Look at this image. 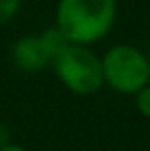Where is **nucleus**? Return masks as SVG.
Returning a JSON list of instances; mask_svg holds the SVG:
<instances>
[{"instance_id": "nucleus-1", "label": "nucleus", "mask_w": 150, "mask_h": 151, "mask_svg": "<svg viewBox=\"0 0 150 151\" xmlns=\"http://www.w3.org/2000/svg\"><path fill=\"white\" fill-rule=\"evenodd\" d=\"M116 21V0H60L56 29L71 44H90L108 35Z\"/></svg>"}, {"instance_id": "nucleus-2", "label": "nucleus", "mask_w": 150, "mask_h": 151, "mask_svg": "<svg viewBox=\"0 0 150 151\" xmlns=\"http://www.w3.org/2000/svg\"><path fill=\"white\" fill-rule=\"evenodd\" d=\"M102 75L112 88L123 94H137L150 78V63L133 46H116L102 59Z\"/></svg>"}, {"instance_id": "nucleus-3", "label": "nucleus", "mask_w": 150, "mask_h": 151, "mask_svg": "<svg viewBox=\"0 0 150 151\" xmlns=\"http://www.w3.org/2000/svg\"><path fill=\"white\" fill-rule=\"evenodd\" d=\"M52 63L58 78L75 94H94L104 82L100 59L83 46L69 44Z\"/></svg>"}, {"instance_id": "nucleus-4", "label": "nucleus", "mask_w": 150, "mask_h": 151, "mask_svg": "<svg viewBox=\"0 0 150 151\" xmlns=\"http://www.w3.org/2000/svg\"><path fill=\"white\" fill-rule=\"evenodd\" d=\"M12 59L14 63L23 71H41L44 69L48 63H52L48 52H46L44 44L41 40V35H27L21 37L19 40L14 42L12 46Z\"/></svg>"}, {"instance_id": "nucleus-5", "label": "nucleus", "mask_w": 150, "mask_h": 151, "mask_svg": "<svg viewBox=\"0 0 150 151\" xmlns=\"http://www.w3.org/2000/svg\"><path fill=\"white\" fill-rule=\"evenodd\" d=\"M41 40H42V44H44V48L46 52H48V55H50V59H56L58 55L62 54L66 48H68L71 42L68 40V38L64 37V35L60 33V31L56 29V27H52V29H46L44 33L41 35Z\"/></svg>"}, {"instance_id": "nucleus-6", "label": "nucleus", "mask_w": 150, "mask_h": 151, "mask_svg": "<svg viewBox=\"0 0 150 151\" xmlns=\"http://www.w3.org/2000/svg\"><path fill=\"white\" fill-rule=\"evenodd\" d=\"M21 0H0V25L8 23L19 10Z\"/></svg>"}, {"instance_id": "nucleus-7", "label": "nucleus", "mask_w": 150, "mask_h": 151, "mask_svg": "<svg viewBox=\"0 0 150 151\" xmlns=\"http://www.w3.org/2000/svg\"><path fill=\"white\" fill-rule=\"evenodd\" d=\"M137 107L146 119H150V86H144L141 92H137Z\"/></svg>"}, {"instance_id": "nucleus-8", "label": "nucleus", "mask_w": 150, "mask_h": 151, "mask_svg": "<svg viewBox=\"0 0 150 151\" xmlns=\"http://www.w3.org/2000/svg\"><path fill=\"white\" fill-rule=\"evenodd\" d=\"M8 144H10V130L4 122H0V147H4Z\"/></svg>"}, {"instance_id": "nucleus-9", "label": "nucleus", "mask_w": 150, "mask_h": 151, "mask_svg": "<svg viewBox=\"0 0 150 151\" xmlns=\"http://www.w3.org/2000/svg\"><path fill=\"white\" fill-rule=\"evenodd\" d=\"M0 151H27L23 145H17V144H8L4 147H0Z\"/></svg>"}]
</instances>
